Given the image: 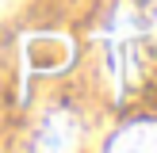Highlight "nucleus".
<instances>
[{"label": "nucleus", "mask_w": 157, "mask_h": 153, "mask_svg": "<svg viewBox=\"0 0 157 153\" xmlns=\"http://www.w3.org/2000/svg\"><path fill=\"white\" fill-rule=\"evenodd\" d=\"M84 138V122L73 107H50L35 126V149H77Z\"/></svg>", "instance_id": "2"}, {"label": "nucleus", "mask_w": 157, "mask_h": 153, "mask_svg": "<svg viewBox=\"0 0 157 153\" xmlns=\"http://www.w3.org/2000/svg\"><path fill=\"white\" fill-rule=\"evenodd\" d=\"M142 15H146V27L157 35V0H150V8H142Z\"/></svg>", "instance_id": "5"}, {"label": "nucleus", "mask_w": 157, "mask_h": 153, "mask_svg": "<svg viewBox=\"0 0 157 153\" xmlns=\"http://www.w3.org/2000/svg\"><path fill=\"white\" fill-rule=\"evenodd\" d=\"M107 149H157V119H134L107 138Z\"/></svg>", "instance_id": "4"}, {"label": "nucleus", "mask_w": 157, "mask_h": 153, "mask_svg": "<svg viewBox=\"0 0 157 153\" xmlns=\"http://www.w3.org/2000/svg\"><path fill=\"white\" fill-rule=\"evenodd\" d=\"M69 58H73V46H69L65 38H31L27 42V61L38 73H54V69H61Z\"/></svg>", "instance_id": "3"}, {"label": "nucleus", "mask_w": 157, "mask_h": 153, "mask_svg": "<svg viewBox=\"0 0 157 153\" xmlns=\"http://www.w3.org/2000/svg\"><path fill=\"white\" fill-rule=\"evenodd\" d=\"M146 15H138L134 8H115L107 19V35H104V50H107V69L115 76V88H127L138 76L142 65V35H146Z\"/></svg>", "instance_id": "1"}, {"label": "nucleus", "mask_w": 157, "mask_h": 153, "mask_svg": "<svg viewBox=\"0 0 157 153\" xmlns=\"http://www.w3.org/2000/svg\"><path fill=\"white\" fill-rule=\"evenodd\" d=\"M15 4H19V0H0V15H8V12L15 8Z\"/></svg>", "instance_id": "6"}]
</instances>
